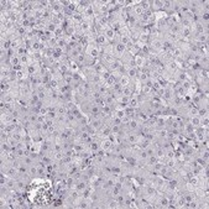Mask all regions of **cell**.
<instances>
[{
	"label": "cell",
	"mask_w": 209,
	"mask_h": 209,
	"mask_svg": "<svg viewBox=\"0 0 209 209\" xmlns=\"http://www.w3.org/2000/svg\"><path fill=\"white\" fill-rule=\"evenodd\" d=\"M113 47H114V58H117V59H121V57H123V55L125 53V51H128L126 47H125L123 43H120L119 41L114 42V43H113Z\"/></svg>",
	"instance_id": "6da1fadb"
},
{
	"label": "cell",
	"mask_w": 209,
	"mask_h": 209,
	"mask_svg": "<svg viewBox=\"0 0 209 209\" xmlns=\"http://www.w3.org/2000/svg\"><path fill=\"white\" fill-rule=\"evenodd\" d=\"M104 35H105V37L108 39V41L110 43H114V42L119 41V34H117L110 26L105 27V30H104Z\"/></svg>",
	"instance_id": "7a4b0ae2"
},
{
	"label": "cell",
	"mask_w": 209,
	"mask_h": 209,
	"mask_svg": "<svg viewBox=\"0 0 209 209\" xmlns=\"http://www.w3.org/2000/svg\"><path fill=\"white\" fill-rule=\"evenodd\" d=\"M85 55H87V56H89L90 58H93L94 61L99 59V51H98V46H95V45H89V46H87Z\"/></svg>",
	"instance_id": "3957f363"
},
{
	"label": "cell",
	"mask_w": 209,
	"mask_h": 209,
	"mask_svg": "<svg viewBox=\"0 0 209 209\" xmlns=\"http://www.w3.org/2000/svg\"><path fill=\"white\" fill-rule=\"evenodd\" d=\"M88 186H89V181L82 176L80 178H78V179L76 181V186H74V188H76L79 193H83V191H84Z\"/></svg>",
	"instance_id": "277c9868"
},
{
	"label": "cell",
	"mask_w": 209,
	"mask_h": 209,
	"mask_svg": "<svg viewBox=\"0 0 209 209\" xmlns=\"http://www.w3.org/2000/svg\"><path fill=\"white\" fill-rule=\"evenodd\" d=\"M142 124L137 120V119H135V118H131L130 119V121H129V125H128V129H126V131H137L139 129H140V126H141Z\"/></svg>",
	"instance_id": "5b68a950"
},
{
	"label": "cell",
	"mask_w": 209,
	"mask_h": 209,
	"mask_svg": "<svg viewBox=\"0 0 209 209\" xmlns=\"http://www.w3.org/2000/svg\"><path fill=\"white\" fill-rule=\"evenodd\" d=\"M93 68H94V72H95V73H99V74H103V73H105V72L108 71L107 66L103 64V63L100 62V59H96V61L94 62Z\"/></svg>",
	"instance_id": "8992f818"
},
{
	"label": "cell",
	"mask_w": 209,
	"mask_h": 209,
	"mask_svg": "<svg viewBox=\"0 0 209 209\" xmlns=\"http://www.w3.org/2000/svg\"><path fill=\"white\" fill-rule=\"evenodd\" d=\"M95 43H96V46H107V45H109L110 42H109L108 39L105 37L104 32H101V34H96V36H95Z\"/></svg>",
	"instance_id": "52a82bcc"
},
{
	"label": "cell",
	"mask_w": 209,
	"mask_h": 209,
	"mask_svg": "<svg viewBox=\"0 0 209 209\" xmlns=\"http://www.w3.org/2000/svg\"><path fill=\"white\" fill-rule=\"evenodd\" d=\"M135 119H137L141 124H144L147 119H149V115L142 110V109H136V112H135V117H134Z\"/></svg>",
	"instance_id": "ba28073f"
},
{
	"label": "cell",
	"mask_w": 209,
	"mask_h": 209,
	"mask_svg": "<svg viewBox=\"0 0 209 209\" xmlns=\"http://www.w3.org/2000/svg\"><path fill=\"white\" fill-rule=\"evenodd\" d=\"M162 8H163V2L162 0H151V10L154 13L162 11Z\"/></svg>",
	"instance_id": "9c48e42d"
},
{
	"label": "cell",
	"mask_w": 209,
	"mask_h": 209,
	"mask_svg": "<svg viewBox=\"0 0 209 209\" xmlns=\"http://www.w3.org/2000/svg\"><path fill=\"white\" fill-rule=\"evenodd\" d=\"M11 43H13V40L9 39V37L0 39V50H2V51H6V50L11 48Z\"/></svg>",
	"instance_id": "30bf717a"
},
{
	"label": "cell",
	"mask_w": 209,
	"mask_h": 209,
	"mask_svg": "<svg viewBox=\"0 0 209 209\" xmlns=\"http://www.w3.org/2000/svg\"><path fill=\"white\" fill-rule=\"evenodd\" d=\"M134 59H135V64H136V68L137 69H141L144 67V62H145V56L139 52L136 56H134Z\"/></svg>",
	"instance_id": "8fae6325"
},
{
	"label": "cell",
	"mask_w": 209,
	"mask_h": 209,
	"mask_svg": "<svg viewBox=\"0 0 209 209\" xmlns=\"http://www.w3.org/2000/svg\"><path fill=\"white\" fill-rule=\"evenodd\" d=\"M105 208H107V209H119V204H118V202H117L115 198L109 197V198L107 199V202H105Z\"/></svg>",
	"instance_id": "7c38bea8"
},
{
	"label": "cell",
	"mask_w": 209,
	"mask_h": 209,
	"mask_svg": "<svg viewBox=\"0 0 209 209\" xmlns=\"http://www.w3.org/2000/svg\"><path fill=\"white\" fill-rule=\"evenodd\" d=\"M113 145H114V142H113L109 137L100 140V147H101L103 150H105V151H109V150H110V147H112Z\"/></svg>",
	"instance_id": "4fadbf2b"
},
{
	"label": "cell",
	"mask_w": 209,
	"mask_h": 209,
	"mask_svg": "<svg viewBox=\"0 0 209 209\" xmlns=\"http://www.w3.org/2000/svg\"><path fill=\"white\" fill-rule=\"evenodd\" d=\"M80 72L84 74L85 78H89L90 76H93L95 73L93 66H83V67H80Z\"/></svg>",
	"instance_id": "5bb4252c"
},
{
	"label": "cell",
	"mask_w": 209,
	"mask_h": 209,
	"mask_svg": "<svg viewBox=\"0 0 209 209\" xmlns=\"http://www.w3.org/2000/svg\"><path fill=\"white\" fill-rule=\"evenodd\" d=\"M99 59H100V62H101L103 64H105V66L108 67V66H109V64H110V63H112L115 58H114V56H112V55H107V53H104V55H103Z\"/></svg>",
	"instance_id": "9a60e30c"
},
{
	"label": "cell",
	"mask_w": 209,
	"mask_h": 209,
	"mask_svg": "<svg viewBox=\"0 0 209 209\" xmlns=\"http://www.w3.org/2000/svg\"><path fill=\"white\" fill-rule=\"evenodd\" d=\"M99 149H100V139H98V137L95 136L94 140L92 141V144L89 145V150H90L93 154H95Z\"/></svg>",
	"instance_id": "2e32d148"
},
{
	"label": "cell",
	"mask_w": 209,
	"mask_h": 209,
	"mask_svg": "<svg viewBox=\"0 0 209 209\" xmlns=\"http://www.w3.org/2000/svg\"><path fill=\"white\" fill-rule=\"evenodd\" d=\"M11 150H13V147L10 146V144L8 141L0 142V154H9Z\"/></svg>",
	"instance_id": "e0dca14e"
},
{
	"label": "cell",
	"mask_w": 209,
	"mask_h": 209,
	"mask_svg": "<svg viewBox=\"0 0 209 209\" xmlns=\"http://www.w3.org/2000/svg\"><path fill=\"white\" fill-rule=\"evenodd\" d=\"M37 165L36 163H34V165H31V166H29V177L31 178V179H35V178H37Z\"/></svg>",
	"instance_id": "ac0fdd59"
},
{
	"label": "cell",
	"mask_w": 209,
	"mask_h": 209,
	"mask_svg": "<svg viewBox=\"0 0 209 209\" xmlns=\"http://www.w3.org/2000/svg\"><path fill=\"white\" fill-rule=\"evenodd\" d=\"M72 20H73V23H74V25H79L80 23H83L84 21V16H83V14H80V13H74L73 15H72Z\"/></svg>",
	"instance_id": "d6986e66"
},
{
	"label": "cell",
	"mask_w": 209,
	"mask_h": 209,
	"mask_svg": "<svg viewBox=\"0 0 209 209\" xmlns=\"http://www.w3.org/2000/svg\"><path fill=\"white\" fill-rule=\"evenodd\" d=\"M181 30H182L181 24H174V25H172V26L168 29V32H171V34H173V35L179 36V35H181Z\"/></svg>",
	"instance_id": "ffe728a7"
},
{
	"label": "cell",
	"mask_w": 209,
	"mask_h": 209,
	"mask_svg": "<svg viewBox=\"0 0 209 209\" xmlns=\"http://www.w3.org/2000/svg\"><path fill=\"white\" fill-rule=\"evenodd\" d=\"M209 68H200L197 73H195V76L197 77H199V78H202V79H208L209 78V71H208Z\"/></svg>",
	"instance_id": "44dd1931"
},
{
	"label": "cell",
	"mask_w": 209,
	"mask_h": 209,
	"mask_svg": "<svg viewBox=\"0 0 209 209\" xmlns=\"http://www.w3.org/2000/svg\"><path fill=\"white\" fill-rule=\"evenodd\" d=\"M76 31H77L76 25H74V26H69V27H67V29L64 30V37H66V39H71V37L76 34Z\"/></svg>",
	"instance_id": "7402d4cb"
},
{
	"label": "cell",
	"mask_w": 209,
	"mask_h": 209,
	"mask_svg": "<svg viewBox=\"0 0 209 209\" xmlns=\"http://www.w3.org/2000/svg\"><path fill=\"white\" fill-rule=\"evenodd\" d=\"M133 93H134V84H130V85L123 88V95L130 98V96L133 95Z\"/></svg>",
	"instance_id": "603a6c76"
},
{
	"label": "cell",
	"mask_w": 209,
	"mask_h": 209,
	"mask_svg": "<svg viewBox=\"0 0 209 209\" xmlns=\"http://www.w3.org/2000/svg\"><path fill=\"white\" fill-rule=\"evenodd\" d=\"M64 182H66V186H67L68 189L74 188V186H76V178H74L73 176H68V177L64 179Z\"/></svg>",
	"instance_id": "cb8c5ba5"
},
{
	"label": "cell",
	"mask_w": 209,
	"mask_h": 209,
	"mask_svg": "<svg viewBox=\"0 0 209 209\" xmlns=\"http://www.w3.org/2000/svg\"><path fill=\"white\" fill-rule=\"evenodd\" d=\"M119 84L124 88V87H128V85H130L131 84V82H130V78L126 76V74H124V76H121V78L119 79Z\"/></svg>",
	"instance_id": "d4e9b609"
},
{
	"label": "cell",
	"mask_w": 209,
	"mask_h": 209,
	"mask_svg": "<svg viewBox=\"0 0 209 209\" xmlns=\"http://www.w3.org/2000/svg\"><path fill=\"white\" fill-rule=\"evenodd\" d=\"M68 40H69V39H66V37L57 39V47H61V48L66 50V47H67V45H68Z\"/></svg>",
	"instance_id": "484cf974"
},
{
	"label": "cell",
	"mask_w": 209,
	"mask_h": 209,
	"mask_svg": "<svg viewBox=\"0 0 209 209\" xmlns=\"http://www.w3.org/2000/svg\"><path fill=\"white\" fill-rule=\"evenodd\" d=\"M79 55H80V53L77 51V48H73V50H71V51L67 52V57H68L69 59H72V61H76Z\"/></svg>",
	"instance_id": "4316f807"
},
{
	"label": "cell",
	"mask_w": 209,
	"mask_h": 209,
	"mask_svg": "<svg viewBox=\"0 0 209 209\" xmlns=\"http://www.w3.org/2000/svg\"><path fill=\"white\" fill-rule=\"evenodd\" d=\"M195 129L197 128H199L200 126V118L198 117V115H194V117H192V118H189V120H188Z\"/></svg>",
	"instance_id": "83f0119b"
},
{
	"label": "cell",
	"mask_w": 209,
	"mask_h": 209,
	"mask_svg": "<svg viewBox=\"0 0 209 209\" xmlns=\"http://www.w3.org/2000/svg\"><path fill=\"white\" fill-rule=\"evenodd\" d=\"M141 8L144 9V13L151 9V0H141Z\"/></svg>",
	"instance_id": "f1b7e54d"
},
{
	"label": "cell",
	"mask_w": 209,
	"mask_h": 209,
	"mask_svg": "<svg viewBox=\"0 0 209 209\" xmlns=\"http://www.w3.org/2000/svg\"><path fill=\"white\" fill-rule=\"evenodd\" d=\"M125 197H126V194H125V193H123V192L115 197V199H117V202H118V204H119V208H121V207H123L124 200H125Z\"/></svg>",
	"instance_id": "f546056e"
},
{
	"label": "cell",
	"mask_w": 209,
	"mask_h": 209,
	"mask_svg": "<svg viewBox=\"0 0 209 209\" xmlns=\"http://www.w3.org/2000/svg\"><path fill=\"white\" fill-rule=\"evenodd\" d=\"M200 126L203 129H209V115L200 118Z\"/></svg>",
	"instance_id": "4dcf8cb0"
},
{
	"label": "cell",
	"mask_w": 209,
	"mask_h": 209,
	"mask_svg": "<svg viewBox=\"0 0 209 209\" xmlns=\"http://www.w3.org/2000/svg\"><path fill=\"white\" fill-rule=\"evenodd\" d=\"M10 137V134H8L5 130H0V142H5Z\"/></svg>",
	"instance_id": "1f68e13d"
},
{
	"label": "cell",
	"mask_w": 209,
	"mask_h": 209,
	"mask_svg": "<svg viewBox=\"0 0 209 209\" xmlns=\"http://www.w3.org/2000/svg\"><path fill=\"white\" fill-rule=\"evenodd\" d=\"M11 67H14V66H18V64H21V62H20V56H14L11 59Z\"/></svg>",
	"instance_id": "d6a6232c"
},
{
	"label": "cell",
	"mask_w": 209,
	"mask_h": 209,
	"mask_svg": "<svg viewBox=\"0 0 209 209\" xmlns=\"http://www.w3.org/2000/svg\"><path fill=\"white\" fill-rule=\"evenodd\" d=\"M145 151H146L147 156H152V155H155V151H156V149L154 147V145H150L149 147H146V149H145Z\"/></svg>",
	"instance_id": "836d02e7"
},
{
	"label": "cell",
	"mask_w": 209,
	"mask_h": 209,
	"mask_svg": "<svg viewBox=\"0 0 209 209\" xmlns=\"http://www.w3.org/2000/svg\"><path fill=\"white\" fill-rule=\"evenodd\" d=\"M37 114H29V120L32 123V124H36L37 123Z\"/></svg>",
	"instance_id": "e575fe53"
},
{
	"label": "cell",
	"mask_w": 209,
	"mask_h": 209,
	"mask_svg": "<svg viewBox=\"0 0 209 209\" xmlns=\"http://www.w3.org/2000/svg\"><path fill=\"white\" fill-rule=\"evenodd\" d=\"M46 119H47V117H46V115H41V114H39V117H37V123L43 124V123H46Z\"/></svg>",
	"instance_id": "d590c367"
},
{
	"label": "cell",
	"mask_w": 209,
	"mask_h": 209,
	"mask_svg": "<svg viewBox=\"0 0 209 209\" xmlns=\"http://www.w3.org/2000/svg\"><path fill=\"white\" fill-rule=\"evenodd\" d=\"M46 117H47L48 119H53V120H56V118H57V113H56V112H48Z\"/></svg>",
	"instance_id": "8d00e7d4"
}]
</instances>
